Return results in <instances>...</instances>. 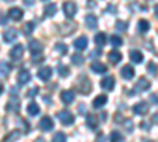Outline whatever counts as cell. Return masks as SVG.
I'll use <instances>...</instances> for the list:
<instances>
[{
  "mask_svg": "<svg viewBox=\"0 0 158 142\" xmlns=\"http://www.w3.org/2000/svg\"><path fill=\"white\" fill-rule=\"evenodd\" d=\"M76 90L82 95H89V92L92 90V84H90V79L87 76H81L79 81L76 82Z\"/></svg>",
  "mask_w": 158,
  "mask_h": 142,
  "instance_id": "1",
  "label": "cell"
},
{
  "mask_svg": "<svg viewBox=\"0 0 158 142\" xmlns=\"http://www.w3.org/2000/svg\"><path fill=\"white\" fill-rule=\"evenodd\" d=\"M57 119L60 120V123L62 125H65V126H70V125H73V122H74V115L70 112V111H59L57 112Z\"/></svg>",
  "mask_w": 158,
  "mask_h": 142,
  "instance_id": "2",
  "label": "cell"
},
{
  "mask_svg": "<svg viewBox=\"0 0 158 142\" xmlns=\"http://www.w3.org/2000/svg\"><path fill=\"white\" fill-rule=\"evenodd\" d=\"M38 126H40V130H43V131H51L52 128H54V120H52L49 115H44V117L40 120Z\"/></svg>",
  "mask_w": 158,
  "mask_h": 142,
  "instance_id": "3",
  "label": "cell"
},
{
  "mask_svg": "<svg viewBox=\"0 0 158 142\" xmlns=\"http://www.w3.org/2000/svg\"><path fill=\"white\" fill-rule=\"evenodd\" d=\"M22 55H24V46L22 44H16L15 47H13L11 51H10V57L15 60V62H18V60H21L22 59Z\"/></svg>",
  "mask_w": 158,
  "mask_h": 142,
  "instance_id": "4",
  "label": "cell"
},
{
  "mask_svg": "<svg viewBox=\"0 0 158 142\" xmlns=\"http://www.w3.org/2000/svg\"><path fill=\"white\" fill-rule=\"evenodd\" d=\"M76 11H77L76 3H73V2H67V3H63V13L67 14V18H73V16L76 14Z\"/></svg>",
  "mask_w": 158,
  "mask_h": 142,
  "instance_id": "5",
  "label": "cell"
},
{
  "mask_svg": "<svg viewBox=\"0 0 158 142\" xmlns=\"http://www.w3.org/2000/svg\"><path fill=\"white\" fill-rule=\"evenodd\" d=\"M100 85H101V88H104V90H112V88L115 87V79H114L112 76H106L104 79L100 81Z\"/></svg>",
  "mask_w": 158,
  "mask_h": 142,
  "instance_id": "6",
  "label": "cell"
},
{
  "mask_svg": "<svg viewBox=\"0 0 158 142\" xmlns=\"http://www.w3.org/2000/svg\"><path fill=\"white\" fill-rule=\"evenodd\" d=\"M133 112H135L136 115H146V114L149 112V106H147V103L141 101V103H138V104H135V106H133Z\"/></svg>",
  "mask_w": 158,
  "mask_h": 142,
  "instance_id": "7",
  "label": "cell"
},
{
  "mask_svg": "<svg viewBox=\"0 0 158 142\" xmlns=\"http://www.w3.org/2000/svg\"><path fill=\"white\" fill-rule=\"evenodd\" d=\"M149 88H150V81H147L146 77H141L135 85L136 92H146V90H149Z\"/></svg>",
  "mask_w": 158,
  "mask_h": 142,
  "instance_id": "8",
  "label": "cell"
},
{
  "mask_svg": "<svg viewBox=\"0 0 158 142\" xmlns=\"http://www.w3.org/2000/svg\"><path fill=\"white\" fill-rule=\"evenodd\" d=\"M51 76H52V68H49V67H43L38 70V77L41 81H49Z\"/></svg>",
  "mask_w": 158,
  "mask_h": 142,
  "instance_id": "9",
  "label": "cell"
},
{
  "mask_svg": "<svg viewBox=\"0 0 158 142\" xmlns=\"http://www.w3.org/2000/svg\"><path fill=\"white\" fill-rule=\"evenodd\" d=\"M18 38V32L15 29H8L3 32V41L5 43H13Z\"/></svg>",
  "mask_w": 158,
  "mask_h": 142,
  "instance_id": "10",
  "label": "cell"
},
{
  "mask_svg": "<svg viewBox=\"0 0 158 142\" xmlns=\"http://www.w3.org/2000/svg\"><path fill=\"white\" fill-rule=\"evenodd\" d=\"M60 99H62V103H65V104H71V103L74 101V93L71 92V90H65V92L60 93Z\"/></svg>",
  "mask_w": 158,
  "mask_h": 142,
  "instance_id": "11",
  "label": "cell"
},
{
  "mask_svg": "<svg viewBox=\"0 0 158 142\" xmlns=\"http://www.w3.org/2000/svg\"><path fill=\"white\" fill-rule=\"evenodd\" d=\"M8 16H10V19H13V21H21L22 16H24V13H22L21 8H10Z\"/></svg>",
  "mask_w": 158,
  "mask_h": 142,
  "instance_id": "12",
  "label": "cell"
},
{
  "mask_svg": "<svg viewBox=\"0 0 158 142\" xmlns=\"http://www.w3.org/2000/svg\"><path fill=\"white\" fill-rule=\"evenodd\" d=\"M85 25H87L90 30H95V29L98 27V19H97V16L87 14V16H85Z\"/></svg>",
  "mask_w": 158,
  "mask_h": 142,
  "instance_id": "13",
  "label": "cell"
},
{
  "mask_svg": "<svg viewBox=\"0 0 158 142\" xmlns=\"http://www.w3.org/2000/svg\"><path fill=\"white\" fill-rule=\"evenodd\" d=\"M30 71H27V70H21L19 71V74H18V81H19V84L21 85H24V84H27V82H30Z\"/></svg>",
  "mask_w": 158,
  "mask_h": 142,
  "instance_id": "14",
  "label": "cell"
},
{
  "mask_svg": "<svg viewBox=\"0 0 158 142\" xmlns=\"http://www.w3.org/2000/svg\"><path fill=\"white\" fill-rule=\"evenodd\" d=\"M120 74H122L123 79H133V77H135V68L130 67V65H125V67L122 68Z\"/></svg>",
  "mask_w": 158,
  "mask_h": 142,
  "instance_id": "15",
  "label": "cell"
},
{
  "mask_svg": "<svg viewBox=\"0 0 158 142\" xmlns=\"http://www.w3.org/2000/svg\"><path fill=\"white\" fill-rule=\"evenodd\" d=\"M108 103V96L106 95H100V96H97L95 99H94V103H92V106H94L95 109H100V108H103L104 104Z\"/></svg>",
  "mask_w": 158,
  "mask_h": 142,
  "instance_id": "16",
  "label": "cell"
},
{
  "mask_svg": "<svg viewBox=\"0 0 158 142\" xmlns=\"http://www.w3.org/2000/svg\"><path fill=\"white\" fill-rule=\"evenodd\" d=\"M92 71L98 73V74H103V73L108 71V68H106V65H104V63H101V62H94V63H92Z\"/></svg>",
  "mask_w": 158,
  "mask_h": 142,
  "instance_id": "17",
  "label": "cell"
},
{
  "mask_svg": "<svg viewBox=\"0 0 158 142\" xmlns=\"http://www.w3.org/2000/svg\"><path fill=\"white\" fill-rule=\"evenodd\" d=\"M87 43H89V41H87V38H85V36H79L73 44H74V49H77V51H84V49L87 47Z\"/></svg>",
  "mask_w": 158,
  "mask_h": 142,
  "instance_id": "18",
  "label": "cell"
},
{
  "mask_svg": "<svg viewBox=\"0 0 158 142\" xmlns=\"http://www.w3.org/2000/svg\"><path fill=\"white\" fill-rule=\"evenodd\" d=\"M130 59H131V62H135V63H142V60H144V55H142V52L141 51H136V49H133L130 52Z\"/></svg>",
  "mask_w": 158,
  "mask_h": 142,
  "instance_id": "19",
  "label": "cell"
},
{
  "mask_svg": "<svg viewBox=\"0 0 158 142\" xmlns=\"http://www.w3.org/2000/svg\"><path fill=\"white\" fill-rule=\"evenodd\" d=\"M149 30H150V24H149V21L141 19V21L138 22V32H139V33H147Z\"/></svg>",
  "mask_w": 158,
  "mask_h": 142,
  "instance_id": "20",
  "label": "cell"
},
{
  "mask_svg": "<svg viewBox=\"0 0 158 142\" xmlns=\"http://www.w3.org/2000/svg\"><path fill=\"white\" fill-rule=\"evenodd\" d=\"M108 59H109L111 63H114V65H115V63H118V62L122 60V54L118 52V51H114V49H112L111 52L108 54Z\"/></svg>",
  "mask_w": 158,
  "mask_h": 142,
  "instance_id": "21",
  "label": "cell"
},
{
  "mask_svg": "<svg viewBox=\"0 0 158 142\" xmlns=\"http://www.w3.org/2000/svg\"><path fill=\"white\" fill-rule=\"evenodd\" d=\"M29 49H30V52L32 54H41V51H43V46L41 44H40L38 41H30L29 43Z\"/></svg>",
  "mask_w": 158,
  "mask_h": 142,
  "instance_id": "22",
  "label": "cell"
},
{
  "mask_svg": "<svg viewBox=\"0 0 158 142\" xmlns=\"http://www.w3.org/2000/svg\"><path fill=\"white\" fill-rule=\"evenodd\" d=\"M85 123H87V126H89V128H92V130H97V128H98V123H100V120L95 117V115H87V120H85Z\"/></svg>",
  "mask_w": 158,
  "mask_h": 142,
  "instance_id": "23",
  "label": "cell"
},
{
  "mask_svg": "<svg viewBox=\"0 0 158 142\" xmlns=\"http://www.w3.org/2000/svg\"><path fill=\"white\" fill-rule=\"evenodd\" d=\"M73 30H76V24L74 22H67L62 25V33L63 35H71Z\"/></svg>",
  "mask_w": 158,
  "mask_h": 142,
  "instance_id": "24",
  "label": "cell"
},
{
  "mask_svg": "<svg viewBox=\"0 0 158 142\" xmlns=\"http://www.w3.org/2000/svg\"><path fill=\"white\" fill-rule=\"evenodd\" d=\"M33 29H35V24H33V22H25L24 27H22V33L29 36V35L33 33Z\"/></svg>",
  "mask_w": 158,
  "mask_h": 142,
  "instance_id": "25",
  "label": "cell"
},
{
  "mask_svg": "<svg viewBox=\"0 0 158 142\" xmlns=\"http://www.w3.org/2000/svg\"><path fill=\"white\" fill-rule=\"evenodd\" d=\"M56 11H57V8H56V5H46V8H44V18H51V16H54L56 14Z\"/></svg>",
  "mask_w": 158,
  "mask_h": 142,
  "instance_id": "26",
  "label": "cell"
},
{
  "mask_svg": "<svg viewBox=\"0 0 158 142\" xmlns=\"http://www.w3.org/2000/svg\"><path fill=\"white\" fill-rule=\"evenodd\" d=\"M109 139H111V142H123V134L120 131H112Z\"/></svg>",
  "mask_w": 158,
  "mask_h": 142,
  "instance_id": "27",
  "label": "cell"
},
{
  "mask_svg": "<svg viewBox=\"0 0 158 142\" xmlns=\"http://www.w3.org/2000/svg\"><path fill=\"white\" fill-rule=\"evenodd\" d=\"M10 70H11L10 63H6V62H0V74H2V76H8V74H10Z\"/></svg>",
  "mask_w": 158,
  "mask_h": 142,
  "instance_id": "28",
  "label": "cell"
},
{
  "mask_svg": "<svg viewBox=\"0 0 158 142\" xmlns=\"http://www.w3.org/2000/svg\"><path fill=\"white\" fill-rule=\"evenodd\" d=\"M27 112L30 115H38L40 114V106L36 104V103H30V104L27 106Z\"/></svg>",
  "mask_w": 158,
  "mask_h": 142,
  "instance_id": "29",
  "label": "cell"
},
{
  "mask_svg": "<svg viewBox=\"0 0 158 142\" xmlns=\"http://www.w3.org/2000/svg\"><path fill=\"white\" fill-rule=\"evenodd\" d=\"M95 43L98 46H104V44H106V35H104V33H97L95 35Z\"/></svg>",
  "mask_w": 158,
  "mask_h": 142,
  "instance_id": "30",
  "label": "cell"
},
{
  "mask_svg": "<svg viewBox=\"0 0 158 142\" xmlns=\"http://www.w3.org/2000/svg\"><path fill=\"white\" fill-rule=\"evenodd\" d=\"M52 142H67V136L59 131V133L54 134V139H52Z\"/></svg>",
  "mask_w": 158,
  "mask_h": 142,
  "instance_id": "31",
  "label": "cell"
},
{
  "mask_svg": "<svg viewBox=\"0 0 158 142\" xmlns=\"http://www.w3.org/2000/svg\"><path fill=\"white\" fill-rule=\"evenodd\" d=\"M122 43H123V41H122L120 36H117V35H112V36H111V44H112V46H115V47H117V46H122Z\"/></svg>",
  "mask_w": 158,
  "mask_h": 142,
  "instance_id": "32",
  "label": "cell"
},
{
  "mask_svg": "<svg viewBox=\"0 0 158 142\" xmlns=\"http://www.w3.org/2000/svg\"><path fill=\"white\" fill-rule=\"evenodd\" d=\"M6 109H8V111H15V112H18V111H19V101H15V103L10 101L8 104H6Z\"/></svg>",
  "mask_w": 158,
  "mask_h": 142,
  "instance_id": "33",
  "label": "cell"
},
{
  "mask_svg": "<svg viewBox=\"0 0 158 142\" xmlns=\"http://www.w3.org/2000/svg\"><path fill=\"white\" fill-rule=\"evenodd\" d=\"M59 74H60L62 77L70 76V70H68V67H65V65H59Z\"/></svg>",
  "mask_w": 158,
  "mask_h": 142,
  "instance_id": "34",
  "label": "cell"
},
{
  "mask_svg": "<svg viewBox=\"0 0 158 142\" xmlns=\"http://www.w3.org/2000/svg\"><path fill=\"white\" fill-rule=\"evenodd\" d=\"M115 29H117V30H122V32H125V30L128 29V22L117 21V22H115Z\"/></svg>",
  "mask_w": 158,
  "mask_h": 142,
  "instance_id": "35",
  "label": "cell"
},
{
  "mask_svg": "<svg viewBox=\"0 0 158 142\" xmlns=\"http://www.w3.org/2000/svg\"><path fill=\"white\" fill-rule=\"evenodd\" d=\"M71 62L74 63V65H82V63H84V59H82V55L74 54V55L71 57Z\"/></svg>",
  "mask_w": 158,
  "mask_h": 142,
  "instance_id": "36",
  "label": "cell"
},
{
  "mask_svg": "<svg viewBox=\"0 0 158 142\" xmlns=\"http://www.w3.org/2000/svg\"><path fill=\"white\" fill-rule=\"evenodd\" d=\"M21 136V133L19 131H15V133H11V134H8L5 139H3V142H10V140H16L18 137Z\"/></svg>",
  "mask_w": 158,
  "mask_h": 142,
  "instance_id": "37",
  "label": "cell"
},
{
  "mask_svg": "<svg viewBox=\"0 0 158 142\" xmlns=\"http://www.w3.org/2000/svg\"><path fill=\"white\" fill-rule=\"evenodd\" d=\"M56 49L59 51L60 54H67V51H68L67 44H62V43H57V44H56Z\"/></svg>",
  "mask_w": 158,
  "mask_h": 142,
  "instance_id": "38",
  "label": "cell"
},
{
  "mask_svg": "<svg viewBox=\"0 0 158 142\" xmlns=\"http://www.w3.org/2000/svg\"><path fill=\"white\" fill-rule=\"evenodd\" d=\"M147 71L150 73V74H153V76H156V65L153 62H150L149 65H147Z\"/></svg>",
  "mask_w": 158,
  "mask_h": 142,
  "instance_id": "39",
  "label": "cell"
},
{
  "mask_svg": "<svg viewBox=\"0 0 158 142\" xmlns=\"http://www.w3.org/2000/svg\"><path fill=\"white\" fill-rule=\"evenodd\" d=\"M38 92H40V88L38 87H33V88H30L29 92H27V96H30V98H33L35 95H38Z\"/></svg>",
  "mask_w": 158,
  "mask_h": 142,
  "instance_id": "40",
  "label": "cell"
},
{
  "mask_svg": "<svg viewBox=\"0 0 158 142\" xmlns=\"http://www.w3.org/2000/svg\"><path fill=\"white\" fill-rule=\"evenodd\" d=\"M44 60V57L43 55H40V57H36V54H33V59H32V62L33 63H38V62H43Z\"/></svg>",
  "mask_w": 158,
  "mask_h": 142,
  "instance_id": "41",
  "label": "cell"
},
{
  "mask_svg": "<svg viewBox=\"0 0 158 142\" xmlns=\"http://www.w3.org/2000/svg\"><path fill=\"white\" fill-rule=\"evenodd\" d=\"M101 54V51L100 49H95V51H92V54H90V57H98Z\"/></svg>",
  "mask_w": 158,
  "mask_h": 142,
  "instance_id": "42",
  "label": "cell"
},
{
  "mask_svg": "<svg viewBox=\"0 0 158 142\" xmlns=\"http://www.w3.org/2000/svg\"><path fill=\"white\" fill-rule=\"evenodd\" d=\"M95 142H104V136H103V133L97 136V139H95Z\"/></svg>",
  "mask_w": 158,
  "mask_h": 142,
  "instance_id": "43",
  "label": "cell"
},
{
  "mask_svg": "<svg viewBox=\"0 0 158 142\" xmlns=\"http://www.w3.org/2000/svg\"><path fill=\"white\" fill-rule=\"evenodd\" d=\"M24 3H25V5H29V6H32V5L35 3V0H24Z\"/></svg>",
  "mask_w": 158,
  "mask_h": 142,
  "instance_id": "44",
  "label": "cell"
},
{
  "mask_svg": "<svg viewBox=\"0 0 158 142\" xmlns=\"http://www.w3.org/2000/svg\"><path fill=\"white\" fill-rule=\"evenodd\" d=\"M150 99H152V101H153V103H155V104H156V95H155V93H153V95H152V96H150Z\"/></svg>",
  "mask_w": 158,
  "mask_h": 142,
  "instance_id": "45",
  "label": "cell"
},
{
  "mask_svg": "<svg viewBox=\"0 0 158 142\" xmlns=\"http://www.w3.org/2000/svg\"><path fill=\"white\" fill-rule=\"evenodd\" d=\"M89 6H95V2H94V0H89Z\"/></svg>",
  "mask_w": 158,
  "mask_h": 142,
  "instance_id": "46",
  "label": "cell"
},
{
  "mask_svg": "<svg viewBox=\"0 0 158 142\" xmlns=\"http://www.w3.org/2000/svg\"><path fill=\"white\" fill-rule=\"evenodd\" d=\"M2 93H3V84L0 82V95H2Z\"/></svg>",
  "mask_w": 158,
  "mask_h": 142,
  "instance_id": "47",
  "label": "cell"
},
{
  "mask_svg": "<svg viewBox=\"0 0 158 142\" xmlns=\"http://www.w3.org/2000/svg\"><path fill=\"white\" fill-rule=\"evenodd\" d=\"M5 2H13V0H5Z\"/></svg>",
  "mask_w": 158,
  "mask_h": 142,
  "instance_id": "48",
  "label": "cell"
}]
</instances>
